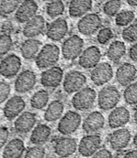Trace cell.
I'll use <instances>...</instances> for the list:
<instances>
[{"label": "cell", "instance_id": "cell-1", "mask_svg": "<svg viewBox=\"0 0 137 158\" xmlns=\"http://www.w3.org/2000/svg\"><path fill=\"white\" fill-rule=\"evenodd\" d=\"M59 48L55 44H47L41 48L34 59L35 64L39 69H49L57 64L59 60Z\"/></svg>", "mask_w": 137, "mask_h": 158}, {"label": "cell", "instance_id": "cell-2", "mask_svg": "<svg viewBox=\"0 0 137 158\" xmlns=\"http://www.w3.org/2000/svg\"><path fill=\"white\" fill-rule=\"evenodd\" d=\"M121 99V94L115 86L109 85L100 90L98 95V105L99 108L107 111L115 108Z\"/></svg>", "mask_w": 137, "mask_h": 158}, {"label": "cell", "instance_id": "cell-3", "mask_svg": "<svg viewBox=\"0 0 137 158\" xmlns=\"http://www.w3.org/2000/svg\"><path fill=\"white\" fill-rule=\"evenodd\" d=\"M96 97L95 90L90 87H84L73 95L71 103L76 110L86 111L92 108Z\"/></svg>", "mask_w": 137, "mask_h": 158}, {"label": "cell", "instance_id": "cell-4", "mask_svg": "<svg viewBox=\"0 0 137 158\" xmlns=\"http://www.w3.org/2000/svg\"><path fill=\"white\" fill-rule=\"evenodd\" d=\"M84 42L80 36L73 35L65 40L62 46V55L67 60H73L80 57Z\"/></svg>", "mask_w": 137, "mask_h": 158}, {"label": "cell", "instance_id": "cell-5", "mask_svg": "<svg viewBox=\"0 0 137 158\" xmlns=\"http://www.w3.org/2000/svg\"><path fill=\"white\" fill-rule=\"evenodd\" d=\"M82 124V116L76 111H67L62 117L57 125V130L63 135L73 134L79 128Z\"/></svg>", "mask_w": 137, "mask_h": 158}, {"label": "cell", "instance_id": "cell-6", "mask_svg": "<svg viewBox=\"0 0 137 158\" xmlns=\"http://www.w3.org/2000/svg\"><path fill=\"white\" fill-rule=\"evenodd\" d=\"M102 27L101 17L96 13H89L83 16L77 24L79 32L83 35L90 36L99 31Z\"/></svg>", "mask_w": 137, "mask_h": 158}, {"label": "cell", "instance_id": "cell-7", "mask_svg": "<svg viewBox=\"0 0 137 158\" xmlns=\"http://www.w3.org/2000/svg\"><path fill=\"white\" fill-rule=\"evenodd\" d=\"M87 83L86 76L79 71H71L67 72L63 80V89L67 94H76L84 88Z\"/></svg>", "mask_w": 137, "mask_h": 158}, {"label": "cell", "instance_id": "cell-8", "mask_svg": "<svg viewBox=\"0 0 137 158\" xmlns=\"http://www.w3.org/2000/svg\"><path fill=\"white\" fill-rule=\"evenodd\" d=\"M22 68L21 58L15 54H10L2 59L0 63V74L3 77L11 79L18 74Z\"/></svg>", "mask_w": 137, "mask_h": 158}, {"label": "cell", "instance_id": "cell-9", "mask_svg": "<svg viewBox=\"0 0 137 158\" xmlns=\"http://www.w3.org/2000/svg\"><path fill=\"white\" fill-rule=\"evenodd\" d=\"M101 143L102 140L99 135L90 134L84 136L78 146L79 152L83 157H91L100 149Z\"/></svg>", "mask_w": 137, "mask_h": 158}, {"label": "cell", "instance_id": "cell-10", "mask_svg": "<svg viewBox=\"0 0 137 158\" xmlns=\"http://www.w3.org/2000/svg\"><path fill=\"white\" fill-rule=\"evenodd\" d=\"M114 76L112 66L107 62H103L96 65L90 72V79L97 86L108 83Z\"/></svg>", "mask_w": 137, "mask_h": 158}, {"label": "cell", "instance_id": "cell-11", "mask_svg": "<svg viewBox=\"0 0 137 158\" xmlns=\"http://www.w3.org/2000/svg\"><path fill=\"white\" fill-rule=\"evenodd\" d=\"M37 82L36 74L31 70H24L18 75L15 81V90L18 94H26L33 89Z\"/></svg>", "mask_w": 137, "mask_h": 158}, {"label": "cell", "instance_id": "cell-12", "mask_svg": "<svg viewBox=\"0 0 137 158\" xmlns=\"http://www.w3.org/2000/svg\"><path fill=\"white\" fill-rule=\"evenodd\" d=\"M63 79V70L59 66H53L42 72L40 83L47 88L59 87Z\"/></svg>", "mask_w": 137, "mask_h": 158}, {"label": "cell", "instance_id": "cell-13", "mask_svg": "<svg viewBox=\"0 0 137 158\" xmlns=\"http://www.w3.org/2000/svg\"><path fill=\"white\" fill-rule=\"evenodd\" d=\"M101 58V52L96 46H90L82 52L79 59V64L85 69H93L99 64Z\"/></svg>", "mask_w": 137, "mask_h": 158}, {"label": "cell", "instance_id": "cell-14", "mask_svg": "<svg viewBox=\"0 0 137 158\" xmlns=\"http://www.w3.org/2000/svg\"><path fill=\"white\" fill-rule=\"evenodd\" d=\"M26 107V102L20 96H14L7 101L3 108L4 116L12 121L22 113Z\"/></svg>", "mask_w": 137, "mask_h": 158}, {"label": "cell", "instance_id": "cell-15", "mask_svg": "<svg viewBox=\"0 0 137 158\" xmlns=\"http://www.w3.org/2000/svg\"><path fill=\"white\" fill-rule=\"evenodd\" d=\"M38 10V5L34 0H24L15 11V19L18 23H26L37 16Z\"/></svg>", "mask_w": 137, "mask_h": 158}, {"label": "cell", "instance_id": "cell-16", "mask_svg": "<svg viewBox=\"0 0 137 158\" xmlns=\"http://www.w3.org/2000/svg\"><path fill=\"white\" fill-rule=\"evenodd\" d=\"M78 149L76 140L70 137H62L55 140L54 150L56 155L62 158L71 156Z\"/></svg>", "mask_w": 137, "mask_h": 158}, {"label": "cell", "instance_id": "cell-17", "mask_svg": "<svg viewBox=\"0 0 137 158\" xmlns=\"http://www.w3.org/2000/svg\"><path fill=\"white\" fill-rule=\"evenodd\" d=\"M68 32V24L63 18H58L47 26L46 35L48 38L53 41L62 40Z\"/></svg>", "mask_w": 137, "mask_h": 158}, {"label": "cell", "instance_id": "cell-18", "mask_svg": "<svg viewBox=\"0 0 137 158\" xmlns=\"http://www.w3.org/2000/svg\"><path fill=\"white\" fill-rule=\"evenodd\" d=\"M131 139V133L128 129L122 128L111 132L109 135V143L115 151H121L128 146Z\"/></svg>", "mask_w": 137, "mask_h": 158}, {"label": "cell", "instance_id": "cell-19", "mask_svg": "<svg viewBox=\"0 0 137 158\" xmlns=\"http://www.w3.org/2000/svg\"><path fill=\"white\" fill-rule=\"evenodd\" d=\"M46 22L43 16L37 15L25 24L23 35L27 38H34L46 32Z\"/></svg>", "mask_w": 137, "mask_h": 158}, {"label": "cell", "instance_id": "cell-20", "mask_svg": "<svg viewBox=\"0 0 137 158\" xmlns=\"http://www.w3.org/2000/svg\"><path fill=\"white\" fill-rule=\"evenodd\" d=\"M137 69L134 65L129 63H123L116 71V80L120 85L127 87L136 78Z\"/></svg>", "mask_w": 137, "mask_h": 158}, {"label": "cell", "instance_id": "cell-21", "mask_svg": "<svg viewBox=\"0 0 137 158\" xmlns=\"http://www.w3.org/2000/svg\"><path fill=\"white\" fill-rule=\"evenodd\" d=\"M37 118L34 113L26 111L17 117L14 122L15 131L18 134H26L34 128Z\"/></svg>", "mask_w": 137, "mask_h": 158}, {"label": "cell", "instance_id": "cell-22", "mask_svg": "<svg viewBox=\"0 0 137 158\" xmlns=\"http://www.w3.org/2000/svg\"><path fill=\"white\" fill-rule=\"evenodd\" d=\"M130 112L125 107H117L111 110L108 118L109 126L111 129L120 128L129 122Z\"/></svg>", "mask_w": 137, "mask_h": 158}, {"label": "cell", "instance_id": "cell-23", "mask_svg": "<svg viewBox=\"0 0 137 158\" xmlns=\"http://www.w3.org/2000/svg\"><path fill=\"white\" fill-rule=\"evenodd\" d=\"M105 124V118L99 111L90 113L84 120L82 129L86 133L91 134L103 129Z\"/></svg>", "mask_w": 137, "mask_h": 158}, {"label": "cell", "instance_id": "cell-24", "mask_svg": "<svg viewBox=\"0 0 137 158\" xmlns=\"http://www.w3.org/2000/svg\"><path fill=\"white\" fill-rule=\"evenodd\" d=\"M41 46L42 42L40 40L34 38H27L21 45V54L25 60H31L35 59L41 49Z\"/></svg>", "mask_w": 137, "mask_h": 158}, {"label": "cell", "instance_id": "cell-25", "mask_svg": "<svg viewBox=\"0 0 137 158\" xmlns=\"http://www.w3.org/2000/svg\"><path fill=\"white\" fill-rule=\"evenodd\" d=\"M25 151L24 143L20 138H14L5 146L2 158H22Z\"/></svg>", "mask_w": 137, "mask_h": 158}, {"label": "cell", "instance_id": "cell-26", "mask_svg": "<svg viewBox=\"0 0 137 158\" xmlns=\"http://www.w3.org/2000/svg\"><path fill=\"white\" fill-rule=\"evenodd\" d=\"M92 7V0H71L68 13L72 18H81L87 15Z\"/></svg>", "mask_w": 137, "mask_h": 158}, {"label": "cell", "instance_id": "cell-27", "mask_svg": "<svg viewBox=\"0 0 137 158\" xmlns=\"http://www.w3.org/2000/svg\"><path fill=\"white\" fill-rule=\"evenodd\" d=\"M51 130L48 125L40 124L34 127L30 135V142L34 145L40 146L49 140Z\"/></svg>", "mask_w": 137, "mask_h": 158}, {"label": "cell", "instance_id": "cell-28", "mask_svg": "<svg viewBox=\"0 0 137 158\" xmlns=\"http://www.w3.org/2000/svg\"><path fill=\"white\" fill-rule=\"evenodd\" d=\"M65 106L60 100H54L49 104L44 113V119L48 122H54L62 117Z\"/></svg>", "mask_w": 137, "mask_h": 158}, {"label": "cell", "instance_id": "cell-29", "mask_svg": "<svg viewBox=\"0 0 137 158\" xmlns=\"http://www.w3.org/2000/svg\"><path fill=\"white\" fill-rule=\"evenodd\" d=\"M126 53V47L124 42L115 40L108 48L107 51V57L112 62L117 63L124 57Z\"/></svg>", "mask_w": 137, "mask_h": 158}, {"label": "cell", "instance_id": "cell-30", "mask_svg": "<svg viewBox=\"0 0 137 158\" xmlns=\"http://www.w3.org/2000/svg\"><path fill=\"white\" fill-rule=\"evenodd\" d=\"M49 100V94L47 90H40L35 92L30 99V105L32 108L41 110L44 108Z\"/></svg>", "mask_w": 137, "mask_h": 158}, {"label": "cell", "instance_id": "cell-31", "mask_svg": "<svg viewBox=\"0 0 137 158\" xmlns=\"http://www.w3.org/2000/svg\"><path fill=\"white\" fill-rule=\"evenodd\" d=\"M64 11L65 5L62 0H53L46 6V13L51 19H55L62 16Z\"/></svg>", "mask_w": 137, "mask_h": 158}, {"label": "cell", "instance_id": "cell-32", "mask_svg": "<svg viewBox=\"0 0 137 158\" xmlns=\"http://www.w3.org/2000/svg\"><path fill=\"white\" fill-rule=\"evenodd\" d=\"M135 19V13L134 11L124 10L119 11L115 16V24L118 27H128L130 25Z\"/></svg>", "mask_w": 137, "mask_h": 158}, {"label": "cell", "instance_id": "cell-33", "mask_svg": "<svg viewBox=\"0 0 137 158\" xmlns=\"http://www.w3.org/2000/svg\"><path fill=\"white\" fill-rule=\"evenodd\" d=\"M122 2L120 0H108L103 5V12L109 17L116 16L120 10Z\"/></svg>", "mask_w": 137, "mask_h": 158}, {"label": "cell", "instance_id": "cell-34", "mask_svg": "<svg viewBox=\"0 0 137 158\" xmlns=\"http://www.w3.org/2000/svg\"><path fill=\"white\" fill-rule=\"evenodd\" d=\"M123 97L125 102L128 105H137V82H132L125 88Z\"/></svg>", "mask_w": 137, "mask_h": 158}, {"label": "cell", "instance_id": "cell-35", "mask_svg": "<svg viewBox=\"0 0 137 158\" xmlns=\"http://www.w3.org/2000/svg\"><path fill=\"white\" fill-rule=\"evenodd\" d=\"M22 0H1L0 10L2 16H7L17 10Z\"/></svg>", "mask_w": 137, "mask_h": 158}, {"label": "cell", "instance_id": "cell-36", "mask_svg": "<svg viewBox=\"0 0 137 158\" xmlns=\"http://www.w3.org/2000/svg\"><path fill=\"white\" fill-rule=\"evenodd\" d=\"M122 38L128 43H134L137 41V23L128 25L123 29Z\"/></svg>", "mask_w": 137, "mask_h": 158}, {"label": "cell", "instance_id": "cell-37", "mask_svg": "<svg viewBox=\"0 0 137 158\" xmlns=\"http://www.w3.org/2000/svg\"><path fill=\"white\" fill-rule=\"evenodd\" d=\"M13 45L10 35L2 33L0 35V55L1 57L6 55L10 51Z\"/></svg>", "mask_w": 137, "mask_h": 158}, {"label": "cell", "instance_id": "cell-38", "mask_svg": "<svg viewBox=\"0 0 137 158\" xmlns=\"http://www.w3.org/2000/svg\"><path fill=\"white\" fill-rule=\"evenodd\" d=\"M114 38V32L110 27L101 28L98 31L97 40L101 44H106Z\"/></svg>", "mask_w": 137, "mask_h": 158}, {"label": "cell", "instance_id": "cell-39", "mask_svg": "<svg viewBox=\"0 0 137 158\" xmlns=\"http://www.w3.org/2000/svg\"><path fill=\"white\" fill-rule=\"evenodd\" d=\"M45 155L46 150L43 146L36 145L26 151L24 158H44Z\"/></svg>", "mask_w": 137, "mask_h": 158}, {"label": "cell", "instance_id": "cell-40", "mask_svg": "<svg viewBox=\"0 0 137 158\" xmlns=\"http://www.w3.org/2000/svg\"><path fill=\"white\" fill-rule=\"evenodd\" d=\"M11 88L8 82L5 80H1L0 82V102L2 104L9 98Z\"/></svg>", "mask_w": 137, "mask_h": 158}, {"label": "cell", "instance_id": "cell-41", "mask_svg": "<svg viewBox=\"0 0 137 158\" xmlns=\"http://www.w3.org/2000/svg\"><path fill=\"white\" fill-rule=\"evenodd\" d=\"M9 138V130L5 126L0 128V147L3 148L7 144Z\"/></svg>", "mask_w": 137, "mask_h": 158}, {"label": "cell", "instance_id": "cell-42", "mask_svg": "<svg viewBox=\"0 0 137 158\" xmlns=\"http://www.w3.org/2000/svg\"><path fill=\"white\" fill-rule=\"evenodd\" d=\"M91 158H113V156L109 150L107 149H101L94 154Z\"/></svg>", "mask_w": 137, "mask_h": 158}, {"label": "cell", "instance_id": "cell-43", "mask_svg": "<svg viewBox=\"0 0 137 158\" xmlns=\"http://www.w3.org/2000/svg\"><path fill=\"white\" fill-rule=\"evenodd\" d=\"M128 55L131 60L137 62V43L131 46L129 49Z\"/></svg>", "mask_w": 137, "mask_h": 158}, {"label": "cell", "instance_id": "cell-44", "mask_svg": "<svg viewBox=\"0 0 137 158\" xmlns=\"http://www.w3.org/2000/svg\"><path fill=\"white\" fill-rule=\"evenodd\" d=\"M12 29L13 26L11 23H4L2 26V33L10 34Z\"/></svg>", "mask_w": 137, "mask_h": 158}, {"label": "cell", "instance_id": "cell-45", "mask_svg": "<svg viewBox=\"0 0 137 158\" xmlns=\"http://www.w3.org/2000/svg\"><path fill=\"white\" fill-rule=\"evenodd\" d=\"M123 158H137V149L128 152L124 155Z\"/></svg>", "mask_w": 137, "mask_h": 158}, {"label": "cell", "instance_id": "cell-46", "mask_svg": "<svg viewBox=\"0 0 137 158\" xmlns=\"http://www.w3.org/2000/svg\"><path fill=\"white\" fill-rule=\"evenodd\" d=\"M127 3L131 7H137V0H126Z\"/></svg>", "mask_w": 137, "mask_h": 158}, {"label": "cell", "instance_id": "cell-47", "mask_svg": "<svg viewBox=\"0 0 137 158\" xmlns=\"http://www.w3.org/2000/svg\"><path fill=\"white\" fill-rule=\"evenodd\" d=\"M133 143H134V145L137 147V132L134 137V140H133Z\"/></svg>", "mask_w": 137, "mask_h": 158}, {"label": "cell", "instance_id": "cell-48", "mask_svg": "<svg viewBox=\"0 0 137 158\" xmlns=\"http://www.w3.org/2000/svg\"><path fill=\"white\" fill-rule=\"evenodd\" d=\"M134 121L135 122H136V124H137V107L135 110L134 111Z\"/></svg>", "mask_w": 137, "mask_h": 158}, {"label": "cell", "instance_id": "cell-49", "mask_svg": "<svg viewBox=\"0 0 137 158\" xmlns=\"http://www.w3.org/2000/svg\"><path fill=\"white\" fill-rule=\"evenodd\" d=\"M98 1H101V2H104V1H107V0H98Z\"/></svg>", "mask_w": 137, "mask_h": 158}, {"label": "cell", "instance_id": "cell-50", "mask_svg": "<svg viewBox=\"0 0 137 158\" xmlns=\"http://www.w3.org/2000/svg\"><path fill=\"white\" fill-rule=\"evenodd\" d=\"M43 1H53V0H43Z\"/></svg>", "mask_w": 137, "mask_h": 158}, {"label": "cell", "instance_id": "cell-51", "mask_svg": "<svg viewBox=\"0 0 137 158\" xmlns=\"http://www.w3.org/2000/svg\"><path fill=\"white\" fill-rule=\"evenodd\" d=\"M49 158H56V157H49Z\"/></svg>", "mask_w": 137, "mask_h": 158}]
</instances>
